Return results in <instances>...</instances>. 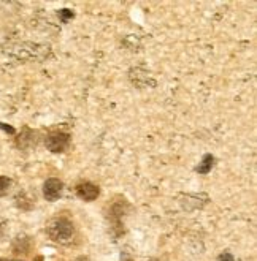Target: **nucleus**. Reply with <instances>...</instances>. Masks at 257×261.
Returning a JSON list of instances; mask_svg holds the SVG:
<instances>
[{"instance_id":"7","label":"nucleus","mask_w":257,"mask_h":261,"mask_svg":"<svg viewBox=\"0 0 257 261\" xmlns=\"http://www.w3.org/2000/svg\"><path fill=\"white\" fill-rule=\"evenodd\" d=\"M73 11L72 10H68V8H64V10H60L59 11V18H60V21L62 22H68L70 19H73Z\"/></svg>"},{"instance_id":"10","label":"nucleus","mask_w":257,"mask_h":261,"mask_svg":"<svg viewBox=\"0 0 257 261\" xmlns=\"http://www.w3.org/2000/svg\"><path fill=\"white\" fill-rule=\"evenodd\" d=\"M0 261H10V259H4V258H0Z\"/></svg>"},{"instance_id":"3","label":"nucleus","mask_w":257,"mask_h":261,"mask_svg":"<svg viewBox=\"0 0 257 261\" xmlns=\"http://www.w3.org/2000/svg\"><path fill=\"white\" fill-rule=\"evenodd\" d=\"M62 192H64V182L56 177L48 179L43 186V195L46 198V201H51V203L62 196Z\"/></svg>"},{"instance_id":"6","label":"nucleus","mask_w":257,"mask_h":261,"mask_svg":"<svg viewBox=\"0 0 257 261\" xmlns=\"http://www.w3.org/2000/svg\"><path fill=\"white\" fill-rule=\"evenodd\" d=\"M11 187V179H8L7 176H0V196H5L10 192Z\"/></svg>"},{"instance_id":"4","label":"nucleus","mask_w":257,"mask_h":261,"mask_svg":"<svg viewBox=\"0 0 257 261\" xmlns=\"http://www.w3.org/2000/svg\"><path fill=\"white\" fill-rule=\"evenodd\" d=\"M77 195L78 198L84 199V201H94L100 195V189L92 182H83L77 186Z\"/></svg>"},{"instance_id":"1","label":"nucleus","mask_w":257,"mask_h":261,"mask_svg":"<svg viewBox=\"0 0 257 261\" xmlns=\"http://www.w3.org/2000/svg\"><path fill=\"white\" fill-rule=\"evenodd\" d=\"M46 231H48V236L53 241L60 242V244H67L73 238L75 228H73V223L68 219H65V217H57V219H53L48 223Z\"/></svg>"},{"instance_id":"9","label":"nucleus","mask_w":257,"mask_h":261,"mask_svg":"<svg viewBox=\"0 0 257 261\" xmlns=\"http://www.w3.org/2000/svg\"><path fill=\"white\" fill-rule=\"evenodd\" d=\"M0 128L5 130V132H7V133H10V135H13V133H14V128H13V127H8L7 124H0Z\"/></svg>"},{"instance_id":"8","label":"nucleus","mask_w":257,"mask_h":261,"mask_svg":"<svg viewBox=\"0 0 257 261\" xmlns=\"http://www.w3.org/2000/svg\"><path fill=\"white\" fill-rule=\"evenodd\" d=\"M219 261H235V258H233V255H232V253L225 252V253H222V255L219 256Z\"/></svg>"},{"instance_id":"2","label":"nucleus","mask_w":257,"mask_h":261,"mask_svg":"<svg viewBox=\"0 0 257 261\" xmlns=\"http://www.w3.org/2000/svg\"><path fill=\"white\" fill-rule=\"evenodd\" d=\"M70 135L65 133V132H54V133H50L46 136V149L51 150L53 153H60V152H65L70 146Z\"/></svg>"},{"instance_id":"5","label":"nucleus","mask_w":257,"mask_h":261,"mask_svg":"<svg viewBox=\"0 0 257 261\" xmlns=\"http://www.w3.org/2000/svg\"><path fill=\"white\" fill-rule=\"evenodd\" d=\"M213 166H215V157L211 155V153H206V155H203V159H202V163H199V166L195 168V171L199 174H208Z\"/></svg>"}]
</instances>
